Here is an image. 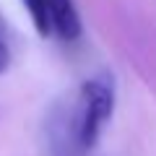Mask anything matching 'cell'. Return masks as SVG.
Here are the masks:
<instances>
[{"label": "cell", "mask_w": 156, "mask_h": 156, "mask_svg": "<svg viewBox=\"0 0 156 156\" xmlns=\"http://www.w3.org/2000/svg\"><path fill=\"white\" fill-rule=\"evenodd\" d=\"M112 112H115V83L104 76L83 81L78 89L76 107L70 109L73 133H76V143L81 154L96 146L104 125L112 120Z\"/></svg>", "instance_id": "1"}, {"label": "cell", "mask_w": 156, "mask_h": 156, "mask_svg": "<svg viewBox=\"0 0 156 156\" xmlns=\"http://www.w3.org/2000/svg\"><path fill=\"white\" fill-rule=\"evenodd\" d=\"M52 34L65 42L81 37V16L73 0H52Z\"/></svg>", "instance_id": "2"}, {"label": "cell", "mask_w": 156, "mask_h": 156, "mask_svg": "<svg viewBox=\"0 0 156 156\" xmlns=\"http://www.w3.org/2000/svg\"><path fill=\"white\" fill-rule=\"evenodd\" d=\"M31 23L39 37H50L52 34V0H23Z\"/></svg>", "instance_id": "3"}, {"label": "cell", "mask_w": 156, "mask_h": 156, "mask_svg": "<svg viewBox=\"0 0 156 156\" xmlns=\"http://www.w3.org/2000/svg\"><path fill=\"white\" fill-rule=\"evenodd\" d=\"M5 65H8V50H5V44L0 42V70H5Z\"/></svg>", "instance_id": "4"}]
</instances>
